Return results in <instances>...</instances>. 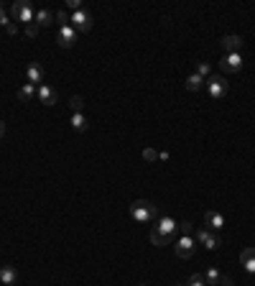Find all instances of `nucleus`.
I'll use <instances>...</instances> for the list:
<instances>
[{"label":"nucleus","mask_w":255,"mask_h":286,"mask_svg":"<svg viewBox=\"0 0 255 286\" xmlns=\"http://www.w3.org/2000/svg\"><path fill=\"white\" fill-rule=\"evenodd\" d=\"M11 21H8V13H6V8L0 6V26H8Z\"/></svg>","instance_id":"obj_29"},{"label":"nucleus","mask_w":255,"mask_h":286,"mask_svg":"<svg viewBox=\"0 0 255 286\" xmlns=\"http://www.w3.org/2000/svg\"><path fill=\"white\" fill-rule=\"evenodd\" d=\"M44 77H46V74H44V69H41L38 64H28V69H26V79L31 82L33 87L38 85V82H44Z\"/></svg>","instance_id":"obj_15"},{"label":"nucleus","mask_w":255,"mask_h":286,"mask_svg":"<svg viewBox=\"0 0 255 286\" xmlns=\"http://www.w3.org/2000/svg\"><path fill=\"white\" fill-rule=\"evenodd\" d=\"M87 126H90V123H87V115H84V112H74L72 115V128L77 133H84V131H87Z\"/></svg>","instance_id":"obj_18"},{"label":"nucleus","mask_w":255,"mask_h":286,"mask_svg":"<svg viewBox=\"0 0 255 286\" xmlns=\"http://www.w3.org/2000/svg\"><path fill=\"white\" fill-rule=\"evenodd\" d=\"M204 87V79L194 72V74H189L186 77V90H192V92H197V90H202Z\"/></svg>","instance_id":"obj_20"},{"label":"nucleus","mask_w":255,"mask_h":286,"mask_svg":"<svg viewBox=\"0 0 255 286\" xmlns=\"http://www.w3.org/2000/svg\"><path fill=\"white\" fill-rule=\"evenodd\" d=\"M176 256L179 258H192L194 256V251H197V238H192V235H179V240H176Z\"/></svg>","instance_id":"obj_6"},{"label":"nucleus","mask_w":255,"mask_h":286,"mask_svg":"<svg viewBox=\"0 0 255 286\" xmlns=\"http://www.w3.org/2000/svg\"><path fill=\"white\" fill-rule=\"evenodd\" d=\"M6 28H8V33H11V36H16V33H18V26H16V23H8Z\"/></svg>","instance_id":"obj_30"},{"label":"nucleus","mask_w":255,"mask_h":286,"mask_svg":"<svg viewBox=\"0 0 255 286\" xmlns=\"http://www.w3.org/2000/svg\"><path fill=\"white\" fill-rule=\"evenodd\" d=\"M176 233H179V222H176V220L161 217V220L151 227L148 235H151V243H153V245H168V243H174Z\"/></svg>","instance_id":"obj_1"},{"label":"nucleus","mask_w":255,"mask_h":286,"mask_svg":"<svg viewBox=\"0 0 255 286\" xmlns=\"http://www.w3.org/2000/svg\"><path fill=\"white\" fill-rule=\"evenodd\" d=\"M33 23H36L38 28H41V26H51V23H54V13H51V11H46V8H41V11H36Z\"/></svg>","instance_id":"obj_17"},{"label":"nucleus","mask_w":255,"mask_h":286,"mask_svg":"<svg viewBox=\"0 0 255 286\" xmlns=\"http://www.w3.org/2000/svg\"><path fill=\"white\" fill-rule=\"evenodd\" d=\"M33 97H36V87L31 85V82H26V85L18 90V100H21V102H28V100H33Z\"/></svg>","instance_id":"obj_19"},{"label":"nucleus","mask_w":255,"mask_h":286,"mask_svg":"<svg viewBox=\"0 0 255 286\" xmlns=\"http://www.w3.org/2000/svg\"><path fill=\"white\" fill-rule=\"evenodd\" d=\"M0 281H3L6 286H13L18 281V268L16 266H3L0 268Z\"/></svg>","instance_id":"obj_16"},{"label":"nucleus","mask_w":255,"mask_h":286,"mask_svg":"<svg viewBox=\"0 0 255 286\" xmlns=\"http://www.w3.org/2000/svg\"><path fill=\"white\" fill-rule=\"evenodd\" d=\"M192 233H194L192 222H179V235H192Z\"/></svg>","instance_id":"obj_23"},{"label":"nucleus","mask_w":255,"mask_h":286,"mask_svg":"<svg viewBox=\"0 0 255 286\" xmlns=\"http://www.w3.org/2000/svg\"><path fill=\"white\" fill-rule=\"evenodd\" d=\"M67 8L77 13V11H82V3H79V0H67Z\"/></svg>","instance_id":"obj_28"},{"label":"nucleus","mask_w":255,"mask_h":286,"mask_svg":"<svg viewBox=\"0 0 255 286\" xmlns=\"http://www.w3.org/2000/svg\"><path fill=\"white\" fill-rule=\"evenodd\" d=\"M220 67H222V72L235 74V72L242 69V56H240V54H225V59L220 62Z\"/></svg>","instance_id":"obj_10"},{"label":"nucleus","mask_w":255,"mask_h":286,"mask_svg":"<svg viewBox=\"0 0 255 286\" xmlns=\"http://www.w3.org/2000/svg\"><path fill=\"white\" fill-rule=\"evenodd\" d=\"M240 263L247 273H255V248H245L240 253Z\"/></svg>","instance_id":"obj_13"},{"label":"nucleus","mask_w":255,"mask_h":286,"mask_svg":"<svg viewBox=\"0 0 255 286\" xmlns=\"http://www.w3.org/2000/svg\"><path fill=\"white\" fill-rule=\"evenodd\" d=\"M13 286H16V283H13Z\"/></svg>","instance_id":"obj_33"},{"label":"nucleus","mask_w":255,"mask_h":286,"mask_svg":"<svg viewBox=\"0 0 255 286\" xmlns=\"http://www.w3.org/2000/svg\"><path fill=\"white\" fill-rule=\"evenodd\" d=\"M11 13H13V18H16V21H21L23 26L33 23V18H36V11H33V6L28 3V0H18V3H13Z\"/></svg>","instance_id":"obj_4"},{"label":"nucleus","mask_w":255,"mask_h":286,"mask_svg":"<svg viewBox=\"0 0 255 286\" xmlns=\"http://www.w3.org/2000/svg\"><path fill=\"white\" fill-rule=\"evenodd\" d=\"M36 97L41 100V102H44V105H56V90L54 87H49V85H41L38 90H36Z\"/></svg>","instance_id":"obj_12"},{"label":"nucleus","mask_w":255,"mask_h":286,"mask_svg":"<svg viewBox=\"0 0 255 286\" xmlns=\"http://www.w3.org/2000/svg\"><path fill=\"white\" fill-rule=\"evenodd\" d=\"M204 82H207V92H209V97H212V100H222V97L227 95L230 82H227L225 77H220V74H209Z\"/></svg>","instance_id":"obj_3"},{"label":"nucleus","mask_w":255,"mask_h":286,"mask_svg":"<svg viewBox=\"0 0 255 286\" xmlns=\"http://www.w3.org/2000/svg\"><path fill=\"white\" fill-rule=\"evenodd\" d=\"M141 286H143V283H141Z\"/></svg>","instance_id":"obj_34"},{"label":"nucleus","mask_w":255,"mask_h":286,"mask_svg":"<svg viewBox=\"0 0 255 286\" xmlns=\"http://www.w3.org/2000/svg\"><path fill=\"white\" fill-rule=\"evenodd\" d=\"M56 18H59V23H61V26H69V23H72V16H69L67 11H59V13H56Z\"/></svg>","instance_id":"obj_25"},{"label":"nucleus","mask_w":255,"mask_h":286,"mask_svg":"<svg viewBox=\"0 0 255 286\" xmlns=\"http://www.w3.org/2000/svg\"><path fill=\"white\" fill-rule=\"evenodd\" d=\"M242 46V38L240 36H235V33H230V36H225L222 38V49L227 51V54H237V49Z\"/></svg>","instance_id":"obj_14"},{"label":"nucleus","mask_w":255,"mask_h":286,"mask_svg":"<svg viewBox=\"0 0 255 286\" xmlns=\"http://www.w3.org/2000/svg\"><path fill=\"white\" fill-rule=\"evenodd\" d=\"M176 286H184V283H176Z\"/></svg>","instance_id":"obj_32"},{"label":"nucleus","mask_w":255,"mask_h":286,"mask_svg":"<svg viewBox=\"0 0 255 286\" xmlns=\"http://www.w3.org/2000/svg\"><path fill=\"white\" fill-rule=\"evenodd\" d=\"M77 36H79V33L74 31V26H61V28H59L56 41H59V46H61V49H69V46H74Z\"/></svg>","instance_id":"obj_9"},{"label":"nucleus","mask_w":255,"mask_h":286,"mask_svg":"<svg viewBox=\"0 0 255 286\" xmlns=\"http://www.w3.org/2000/svg\"><path fill=\"white\" fill-rule=\"evenodd\" d=\"M69 26H74L77 33H87L92 28V16L87 11H77V13H72V23Z\"/></svg>","instance_id":"obj_7"},{"label":"nucleus","mask_w":255,"mask_h":286,"mask_svg":"<svg viewBox=\"0 0 255 286\" xmlns=\"http://www.w3.org/2000/svg\"><path fill=\"white\" fill-rule=\"evenodd\" d=\"M197 74H199L202 79H207V77L212 74V69H209V64H207V62H197Z\"/></svg>","instance_id":"obj_21"},{"label":"nucleus","mask_w":255,"mask_h":286,"mask_svg":"<svg viewBox=\"0 0 255 286\" xmlns=\"http://www.w3.org/2000/svg\"><path fill=\"white\" fill-rule=\"evenodd\" d=\"M69 105H72V110H74V112H82V110H84V100H82L79 95H74Z\"/></svg>","instance_id":"obj_22"},{"label":"nucleus","mask_w":255,"mask_h":286,"mask_svg":"<svg viewBox=\"0 0 255 286\" xmlns=\"http://www.w3.org/2000/svg\"><path fill=\"white\" fill-rule=\"evenodd\" d=\"M26 36H28V38L38 36V26H36V23H28V26H26Z\"/></svg>","instance_id":"obj_27"},{"label":"nucleus","mask_w":255,"mask_h":286,"mask_svg":"<svg viewBox=\"0 0 255 286\" xmlns=\"http://www.w3.org/2000/svg\"><path fill=\"white\" fill-rule=\"evenodd\" d=\"M0 138H3V123H0Z\"/></svg>","instance_id":"obj_31"},{"label":"nucleus","mask_w":255,"mask_h":286,"mask_svg":"<svg viewBox=\"0 0 255 286\" xmlns=\"http://www.w3.org/2000/svg\"><path fill=\"white\" fill-rule=\"evenodd\" d=\"M131 217L136 222H151V220H158V207L148 199H136L131 204Z\"/></svg>","instance_id":"obj_2"},{"label":"nucleus","mask_w":255,"mask_h":286,"mask_svg":"<svg viewBox=\"0 0 255 286\" xmlns=\"http://www.w3.org/2000/svg\"><path fill=\"white\" fill-rule=\"evenodd\" d=\"M202 276H204L207 286H232V278H230V276H225V273H222V271H217V268H207Z\"/></svg>","instance_id":"obj_8"},{"label":"nucleus","mask_w":255,"mask_h":286,"mask_svg":"<svg viewBox=\"0 0 255 286\" xmlns=\"http://www.w3.org/2000/svg\"><path fill=\"white\" fill-rule=\"evenodd\" d=\"M143 158L151 163V161H158V153H156L153 148H146V151H143Z\"/></svg>","instance_id":"obj_26"},{"label":"nucleus","mask_w":255,"mask_h":286,"mask_svg":"<svg viewBox=\"0 0 255 286\" xmlns=\"http://www.w3.org/2000/svg\"><path fill=\"white\" fill-rule=\"evenodd\" d=\"M189 286H207V281H204L202 273H194V276L189 278Z\"/></svg>","instance_id":"obj_24"},{"label":"nucleus","mask_w":255,"mask_h":286,"mask_svg":"<svg viewBox=\"0 0 255 286\" xmlns=\"http://www.w3.org/2000/svg\"><path fill=\"white\" fill-rule=\"evenodd\" d=\"M204 222L209 225V230H222V227H225V215H222L220 210H207Z\"/></svg>","instance_id":"obj_11"},{"label":"nucleus","mask_w":255,"mask_h":286,"mask_svg":"<svg viewBox=\"0 0 255 286\" xmlns=\"http://www.w3.org/2000/svg\"><path fill=\"white\" fill-rule=\"evenodd\" d=\"M197 243H202L207 251H217L220 245H222L220 235H217L215 230H209V227H199V230H197Z\"/></svg>","instance_id":"obj_5"}]
</instances>
